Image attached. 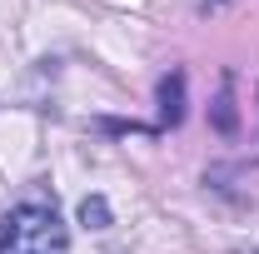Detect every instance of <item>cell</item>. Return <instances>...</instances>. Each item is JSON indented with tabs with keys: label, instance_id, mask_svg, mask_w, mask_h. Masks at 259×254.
<instances>
[{
	"label": "cell",
	"instance_id": "obj_3",
	"mask_svg": "<svg viewBox=\"0 0 259 254\" xmlns=\"http://www.w3.org/2000/svg\"><path fill=\"white\" fill-rule=\"evenodd\" d=\"M209 120H214V130H225V135L239 125V120H234V75L220 80V100H214V115H209Z\"/></svg>",
	"mask_w": 259,
	"mask_h": 254
},
{
	"label": "cell",
	"instance_id": "obj_1",
	"mask_svg": "<svg viewBox=\"0 0 259 254\" xmlns=\"http://www.w3.org/2000/svg\"><path fill=\"white\" fill-rule=\"evenodd\" d=\"M70 229L50 204H15L0 215V254H65Z\"/></svg>",
	"mask_w": 259,
	"mask_h": 254
},
{
	"label": "cell",
	"instance_id": "obj_2",
	"mask_svg": "<svg viewBox=\"0 0 259 254\" xmlns=\"http://www.w3.org/2000/svg\"><path fill=\"white\" fill-rule=\"evenodd\" d=\"M180 120H185V75L175 70V75H164V80H160V125L175 130Z\"/></svg>",
	"mask_w": 259,
	"mask_h": 254
},
{
	"label": "cell",
	"instance_id": "obj_4",
	"mask_svg": "<svg viewBox=\"0 0 259 254\" xmlns=\"http://www.w3.org/2000/svg\"><path fill=\"white\" fill-rule=\"evenodd\" d=\"M80 224H85V229H110V204H105L100 194L80 199Z\"/></svg>",
	"mask_w": 259,
	"mask_h": 254
}]
</instances>
